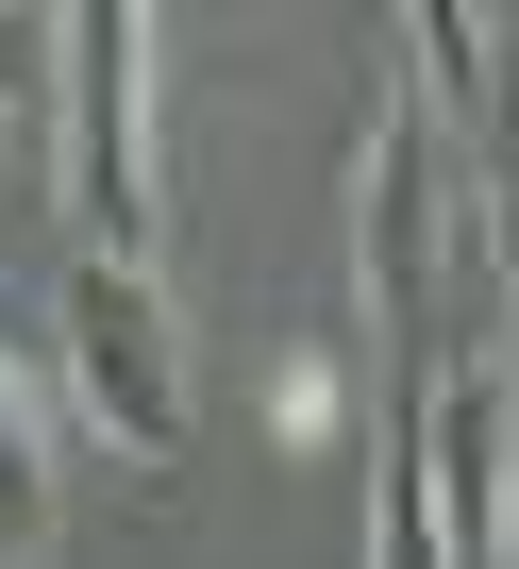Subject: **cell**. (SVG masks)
Instances as JSON below:
<instances>
[{"label":"cell","instance_id":"6da1fadb","mask_svg":"<svg viewBox=\"0 0 519 569\" xmlns=\"http://www.w3.org/2000/svg\"><path fill=\"white\" fill-rule=\"evenodd\" d=\"M168 51L134 0L51 18V201L84 234V268H151L168 251Z\"/></svg>","mask_w":519,"mask_h":569},{"label":"cell","instance_id":"7a4b0ae2","mask_svg":"<svg viewBox=\"0 0 519 569\" xmlns=\"http://www.w3.org/2000/svg\"><path fill=\"white\" fill-rule=\"evenodd\" d=\"M51 352H68V402H84L101 452L184 469V302H168V268H84V251H68Z\"/></svg>","mask_w":519,"mask_h":569},{"label":"cell","instance_id":"3957f363","mask_svg":"<svg viewBox=\"0 0 519 569\" xmlns=\"http://www.w3.org/2000/svg\"><path fill=\"white\" fill-rule=\"evenodd\" d=\"M369 419H402L436 569H502V502H519V402H502V369H436L419 402H369Z\"/></svg>","mask_w":519,"mask_h":569},{"label":"cell","instance_id":"277c9868","mask_svg":"<svg viewBox=\"0 0 519 569\" xmlns=\"http://www.w3.org/2000/svg\"><path fill=\"white\" fill-rule=\"evenodd\" d=\"M51 519H68V486H51V436H34L18 369H0V569H51Z\"/></svg>","mask_w":519,"mask_h":569},{"label":"cell","instance_id":"5b68a950","mask_svg":"<svg viewBox=\"0 0 519 569\" xmlns=\"http://www.w3.org/2000/svg\"><path fill=\"white\" fill-rule=\"evenodd\" d=\"M51 118V18H0V134Z\"/></svg>","mask_w":519,"mask_h":569}]
</instances>
